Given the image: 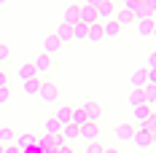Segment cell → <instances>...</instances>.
<instances>
[{"label": "cell", "instance_id": "9c48e42d", "mask_svg": "<svg viewBox=\"0 0 156 153\" xmlns=\"http://www.w3.org/2000/svg\"><path fill=\"white\" fill-rule=\"evenodd\" d=\"M151 116H154V107H151V105H137V107H132V118H135L137 126L145 123V121H151Z\"/></svg>", "mask_w": 156, "mask_h": 153}, {"label": "cell", "instance_id": "5b68a950", "mask_svg": "<svg viewBox=\"0 0 156 153\" xmlns=\"http://www.w3.org/2000/svg\"><path fill=\"white\" fill-rule=\"evenodd\" d=\"M35 142H38V137H35L32 132H19L16 140H14V145H16L22 153H24V151H32V148H35Z\"/></svg>", "mask_w": 156, "mask_h": 153}, {"label": "cell", "instance_id": "7dc6e473", "mask_svg": "<svg viewBox=\"0 0 156 153\" xmlns=\"http://www.w3.org/2000/svg\"><path fill=\"white\" fill-rule=\"evenodd\" d=\"M73 153H78V151H73Z\"/></svg>", "mask_w": 156, "mask_h": 153}, {"label": "cell", "instance_id": "7bdbcfd3", "mask_svg": "<svg viewBox=\"0 0 156 153\" xmlns=\"http://www.w3.org/2000/svg\"><path fill=\"white\" fill-rule=\"evenodd\" d=\"M5 3H8V0H0V5H5Z\"/></svg>", "mask_w": 156, "mask_h": 153}, {"label": "cell", "instance_id": "8d00e7d4", "mask_svg": "<svg viewBox=\"0 0 156 153\" xmlns=\"http://www.w3.org/2000/svg\"><path fill=\"white\" fill-rule=\"evenodd\" d=\"M102 153H121V151H119L116 145H105V148H102Z\"/></svg>", "mask_w": 156, "mask_h": 153}, {"label": "cell", "instance_id": "8fae6325", "mask_svg": "<svg viewBox=\"0 0 156 153\" xmlns=\"http://www.w3.org/2000/svg\"><path fill=\"white\" fill-rule=\"evenodd\" d=\"M132 134H135V126H132V123H116V126H113V137L119 140V142L132 140Z\"/></svg>", "mask_w": 156, "mask_h": 153}, {"label": "cell", "instance_id": "83f0119b", "mask_svg": "<svg viewBox=\"0 0 156 153\" xmlns=\"http://www.w3.org/2000/svg\"><path fill=\"white\" fill-rule=\"evenodd\" d=\"M43 134H59V123L54 121V118H48V121L43 123Z\"/></svg>", "mask_w": 156, "mask_h": 153}, {"label": "cell", "instance_id": "836d02e7", "mask_svg": "<svg viewBox=\"0 0 156 153\" xmlns=\"http://www.w3.org/2000/svg\"><path fill=\"white\" fill-rule=\"evenodd\" d=\"M145 67H156V48L148 54V62H145Z\"/></svg>", "mask_w": 156, "mask_h": 153}, {"label": "cell", "instance_id": "8992f818", "mask_svg": "<svg viewBox=\"0 0 156 153\" xmlns=\"http://www.w3.org/2000/svg\"><path fill=\"white\" fill-rule=\"evenodd\" d=\"M78 137L86 142H100V123H83L78 129Z\"/></svg>", "mask_w": 156, "mask_h": 153}, {"label": "cell", "instance_id": "ab89813d", "mask_svg": "<svg viewBox=\"0 0 156 153\" xmlns=\"http://www.w3.org/2000/svg\"><path fill=\"white\" fill-rule=\"evenodd\" d=\"M151 151H156V129H154V134H151Z\"/></svg>", "mask_w": 156, "mask_h": 153}, {"label": "cell", "instance_id": "ba28073f", "mask_svg": "<svg viewBox=\"0 0 156 153\" xmlns=\"http://www.w3.org/2000/svg\"><path fill=\"white\" fill-rule=\"evenodd\" d=\"M113 14H116V3H113V0H102V3L97 5V19H100V22H110Z\"/></svg>", "mask_w": 156, "mask_h": 153}, {"label": "cell", "instance_id": "d590c367", "mask_svg": "<svg viewBox=\"0 0 156 153\" xmlns=\"http://www.w3.org/2000/svg\"><path fill=\"white\" fill-rule=\"evenodd\" d=\"M0 86H8V75H5V70L0 67Z\"/></svg>", "mask_w": 156, "mask_h": 153}, {"label": "cell", "instance_id": "603a6c76", "mask_svg": "<svg viewBox=\"0 0 156 153\" xmlns=\"http://www.w3.org/2000/svg\"><path fill=\"white\" fill-rule=\"evenodd\" d=\"M70 123H73L76 129H81L83 123H89V121H86V113H83L81 107H73V110H70Z\"/></svg>", "mask_w": 156, "mask_h": 153}, {"label": "cell", "instance_id": "277c9868", "mask_svg": "<svg viewBox=\"0 0 156 153\" xmlns=\"http://www.w3.org/2000/svg\"><path fill=\"white\" fill-rule=\"evenodd\" d=\"M81 110L86 113V121H89V123H100V118H102V105H100V102L89 99V102L81 105Z\"/></svg>", "mask_w": 156, "mask_h": 153}, {"label": "cell", "instance_id": "d6986e66", "mask_svg": "<svg viewBox=\"0 0 156 153\" xmlns=\"http://www.w3.org/2000/svg\"><path fill=\"white\" fill-rule=\"evenodd\" d=\"M102 22H97V24H89V35H86V40L89 43H102Z\"/></svg>", "mask_w": 156, "mask_h": 153}, {"label": "cell", "instance_id": "ac0fdd59", "mask_svg": "<svg viewBox=\"0 0 156 153\" xmlns=\"http://www.w3.org/2000/svg\"><path fill=\"white\" fill-rule=\"evenodd\" d=\"M54 35H57V38H59V43H70V40H73V27H70V24H59V27H57V30H54Z\"/></svg>", "mask_w": 156, "mask_h": 153}, {"label": "cell", "instance_id": "e575fe53", "mask_svg": "<svg viewBox=\"0 0 156 153\" xmlns=\"http://www.w3.org/2000/svg\"><path fill=\"white\" fill-rule=\"evenodd\" d=\"M3 153H22V151H19L14 142H11V145H5V148H3Z\"/></svg>", "mask_w": 156, "mask_h": 153}, {"label": "cell", "instance_id": "e0dca14e", "mask_svg": "<svg viewBox=\"0 0 156 153\" xmlns=\"http://www.w3.org/2000/svg\"><path fill=\"white\" fill-rule=\"evenodd\" d=\"M59 137L70 145V142H76V140H78V129L73 126V123H65V126H59Z\"/></svg>", "mask_w": 156, "mask_h": 153}, {"label": "cell", "instance_id": "30bf717a", "mask_svg": "<svg viewBox=\"0 0 156 153\" xmlns=\"http://www.w3.org/2000/svg\"><path fill=\"white\" fill-rule=\"evenodd\" d=\"M62 22H65V24H70V27L81 22V5H78V3H70V5L65 8V14H62Z\"/></svg>", "mask_w": 156, "mask_h": 153}, {"label": "cell", "instance_id": "f1b7e54d", "mask_svg": "<svg viewBox=\"0 0 156 153\" xmlns=\"http://www.w3.org/2000/svg\"><path fill=\"white\" fill-rule=\"evenodd\" d=\"M11 59V43H0V64Z\"/></svg>", "mask_w": 156, "mask_h": 153}, {"label": "cell", "instance_id": "bcb514c9", "mask_svg": "<svg viewBox=\"0 0 156 153\" xmlns=\"http://www.w3.org/2000/svg\"><path fill=\"white\" fill-rule=\"evenodd\" d=\"M154 110H156V99H154Z\"/></svg>", "mask_w": 156, "mask_h": 153}, {"label": "cell", "instance_id": "60d3db41", "mask_svg": "<svg viewBox=\"0 0 156 153\" xmlns=\"http://www.w3.org/2000/svg\"><path fill=\"white\" fill-rule=\"evenodd\" d=\"M151 38L156 40V22H154V30H151Z\"/></svg>", "mask_w": 156, "mask_h": 153}, {"label": "cell", "instance_id": "2e32d148", "mask_svg": "<svg viewBox=\"0 0 156 153\" xmlns=\"http://www.w3.org/2000/svg\"><path fill=\"white\" fill-rule=\"evenodd\" d=\"M16 75H19V81H27V78H38V73H35L32 62H22V64L16 67Z\"/></svg>", "mask_w": 156, "mask_h": 153}, {"label": "cell", "instance_id": "d6a6232c", "mask_svg": "<svg viewBox=\"0 0 156 153\" xmlns=\"http://www.w3.org/2000/svg\"><path fill=\"white\" fill-rule=\"evenodd\" d=\"M119 3H121L124 11H135V5H137V0H119Z\"/></svg>", "mask_w": 156, "mask_h": 153}, {"label": "cell", "instance_id": "52a82bcc", "mask_svg": "<svg viewBox=\"0 0 156 153\" xmlns=\"http://www.w3.org/2000/svg\"><path fill=\"white\" fill-rule=\"evenodd\" d=\"M59 51H62V43H59V38H57V35H54V32H51V35H48L46 40H43V54H46V57H51V59H54V57H57V54H59Z\"/></svg>", "mask_w": 156, "mask_h": 153}, {"label": "cell", "instance_id": "ee69618b", "mask_svg": "<svg viewBox=\"0 0 156 153\" xmlns=\"http://www.w3.org/2000/svg\"><path fill=\"white\" fill-rule=\"evenodd\" d=\"M3 148H5V145H0V153H3Z\"/></svg>", "mask_w": 156, "mask_h": 153}, {"label": "cell", "instance_id": "4fadbf2b", "mask_svg": "<svg viewBox=\"0 0 156 153\" xmlns=\"http://www.w3.org/2000/svg\"><path fill=\"white\" fill-rule=\"evenodd\" d=\"M78 5H81V22H83V24H97V22H100L94 5H83V3H78Z\"/></svg>", "mask_w": 156, "mask_h": 153}, {"label": "cell", "instance_id": "9a60e30c", "mask_svg": "<svg viewBox=\"0 0 156 153\" xmlns=\"http://www.w3.org/2000/svg\"><path fill=\"white\" fill-rule=\"evenodd\" d=\"M113 22H116V24H121V27H126V24H135V16H132V11L116 8V14H113Z\"/></svg>", "mask_w": 156, "mask_h": 153}, {"label": "cell", "instance_id": "7402d4cb", "mask_svg": "<svg viewBox=\"0 0 156 153\" xmlns=\"http://www.w3.org/2000/svg\"><path fill=\"white\" fill-rule=\"evenodd\" d=\"M70 110H73V105H59V110L54 113V121L59 123V126L70 123Z\"/></svg>", "mask_w": 156, "mask_h": 153}, {"label": "cell", "instance_id": "ffe728a7", "mask_svg": "<svg viewBox=\"0 0 156 153\" xmlns=\"http://www.w3.org/2000/svg\"><path fill=\"white\" fill-rule=\"evenodd\" d=\"M41 89V78H27V81H22V92L27 94V97H35Z\"/></svg>", "mask_w": 156, "mask_h": 153}, {"label": "cell", "instance_id": "44dd1931", "mask_svg": "<svg viewBox=\"0 0 156 153\" xmlns=\"http://www.w3.org/2000/svg\"><path fill=\"white\" fill-rule=\"evenodd\" d=\"M129 83H132L135 89H143V86H145V67H135L132 75H129Z\"/></svg>", "mask_w": 156, "mask_h": 153}, {"label": "cell", "instance_id": "d4e9b609", "mask_svg": "<svg viewBox=\"0 0 156 153\" xmlns=\"http://www.w3.org/2000/svg\"><path fill=\"white\" fill-rule=\"evenodd\" d=\"M16 140V132L11 126H0V145H11Z\"/></svg>", "mask_w": 156, "mask_h": 153}, {"label": "cell", "instance_id": "74e56055", "mask_svg": "<svg viewBox=\"0 0 156 153\" xmlns=\"http://www.w3.org/2000/svg\"><path fill=\"white\" fill-rule=\"evenodd\" d=\"M54 153H73V145H62L59 151H54Z\"/></svg>", "mask_w": 156, "mask_h": 153}, {"label": "cell", "instance_id": "cb8c5ba5", "mask_svg": "<svg viewBox=\"0 0 156 153\" xmlns=\"http://www.w3.org/2000/svg\"><path fill=\"white\" fill-rule=\"evenodd\" d=\"M154 22H156V19H137V35L148 38L151 30H154Z\"/></svg>", "mask_w": 156, "mask_h": 153}, {"label": "cell", "instance_id": "5bb4252c", "mask_svg": "<svg viewBox=\"0 0 156 153\" xmlns=\"http://www.w3.org/2000/svg\"><path fill=\"white\" fill-rule=\"evenodd\" d=\"M121 32H124V27H121V24H116L113 19H110V22H102V35H105V38L113 40V38H119Z\"/></svg>", "mask_w": 156, "mask_h": 153}, {"label": "cell", "instance_id": "6da1fadb", "mask_svg": "<svg viewBox=\"0 0 156 153\" xmlns=\"http://www.w3.org/2000/svg\"><path fill=\"white\" fill-rule=\"evenodd\" d=\"M38 97L48 102V105H54L57 99H59V86L54 83V81H48V78H41V89H38Z\"/></svg>", "mask_w": 156, "mask_h": 153}, {"label": "cell", "instance_id": "1f68e13d", "mask_svg": "<svg viewBox=\"0 0 156 153\" xmlns=\"http://www.w3.org/2000/svg\"><path fill=\"white\" fill-rule=\"evenodd\" d=\"M145 83L156 86V67H145Z\"/></svg>", "mask_w": 156, "mask_h": 153}, {"label": "cell", "instance_id": "f546056e", "mask_svg": "<svg viewBox=\"0 0 156 153\" xmlns=\"http://www.w3.org/2000/svg\"><path fill=\"white\" fill-rule=\"evenodd\" d=\"M102 148H105L102 142H86V148H83L81 153H102Z\"/></svg>", "mask_w": 156, "mask_h": 153}, {"label": "cell", "instance_id": "b9f144b4", "mask_svg": "<svg viewBox=\"0 0 156 153\" xmlns=\"http://www.w3.org/2000/svg\"><path fill=\"white\" fill-rule=\"evenodd\" d=\"M151 123H154V126H156V110H154V116H151Z\"/></svg>", "mask_w": 156, "mask_h": 153}, {"label": "cell", "instance_id": "3957f363", "mask_svg": "<svg viewBox=\"0 0 156 153\" xmlns=\"http://www.w3.org/2000/svg\"><path fill=\"white\" fill-rule=\"evenodd\" d=\"M32 67H35V73H38V78H46L48 73H51V67H54V59L51 57H46L43 51L32 59Z\"/></svg>", "mask_w": 156, "mask_h": 153}, {"label": "cell", "instance_id": "484cf974", "mask_svg": "<svg viewBox=\"0 0 156 153\" xmlns=\"http://www.w3.org/2000/svg\"><path fill=\"white\" fill-rule=\"evenodd\" d=\"M86 35H89V24H83V22L73 24V40H86Z\"/></svg>", "mask_w": 156, "mask_h": 153}, {"label": "cell", "instance_id": "7a4b0ae2", "mask_svg": "<svg viewBox=\"0 0 156 153\" xmlns=\"http://www.w3.org/2000/svg\"><path fill=\"white\" fill-rule=\"evenodd\" d=\"M132 16H135V22L137 19H156V0H137Z\"/></svg>", "mask_w": 156, "mask_h": 153}, {"label": "cell", "instance_id": "f6af8a7d", "mask_svg": "<svg viewBox=\"0 0 156 153\" xmlns=\"http://www.w3.org/2000/svg\"><path fill=\"white\" fill-rule=\"evenodd\" d=\"M145 153H156V151H145Z\"/></svg>", "mask_w": 156, "mask_h": 153}, {"label": "cell", "instance_id": "7c38bea8", "mask_svg": "<svg viewBox=\"0 0 156 153\" xmlns=\"http://www.w3.org/2000/svg\"><path fill=\"white\" fill-rule=\"evenodd\" d=\"M132 142H135L140 151H151V134H148V132H143V129H135Z\"/></svg>", "mask_w": 156, "mask_h": 153}, {"label": "cell", "instance_id": "4316f807", "mask_svg": "<svg viewBox=\"0 0 156 153\" xmlns=\"http://www.w3.org/2000/svg\"><path fill=\"white\" fill-rule=\"evenodd\" d=\"M129 105L132 107L145 105V94H143V89H132V92H129Z\"/></svg>", "mask_w": 156, "mask_h": 153}, {"label": "cell", "instance_id": "4dcf8cb0", "mask_svg": "<svg viewBox=\"0 0 156 153\" xmlns=\"http://www.w3.org/2000/svg\"><path fill=\"white\" fill-rule=\"evenodd\" d=\"M11 86H0V105H5V102H11Z\"/></svg>", "mask_w": 156, "mask_h": 153}, {"label": "cell", "instance_id": "f35d334b", "mask_svg": "<svg viewBox=\"0 0 156 153\" xmlns=\"http://www.w3.org/2000/svg\"><path fill=\"white\" fill-rule=\"evenodd\" d=\"M81 3H83V5H94V8H97V5H100L102 0H81Z\"/></svg>", "mask_w": 156, "mask_h": 153}]
</instances>
